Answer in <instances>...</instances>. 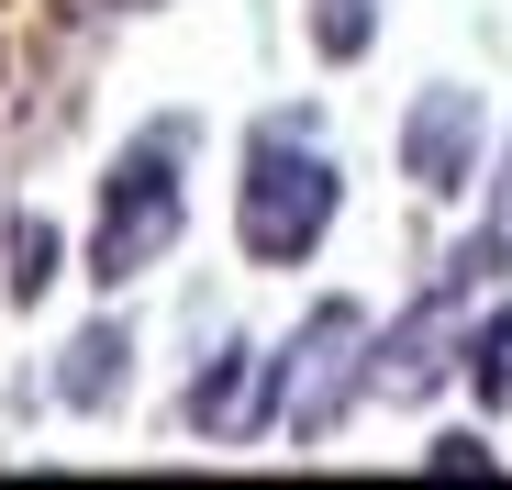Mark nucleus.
I'll use <instances>...</instances> for the list:
<instances>
[{
  "label": "nucleus",
  "mask_w": 512,
  "mask_h": 490,
  "mask_svg": "<svg viewBox=\"0 0 512 490\" xmlns=\"http://www.w3.org/2000/svg\"><path fill=\"white\" fill-rule=\"evenodd\" d=\"M334 212H346L334 145L301 112H268V123L245 134V168H234V245H245L256 268H301V257H323Z\"/></svg>",
  "instance_id": "1"
},
{
  "label": "nucleus",
  "mask_w": 512,
  "mask_h": 490,
  "mask_svg": "<svg viewBox=\"0 0 512 490\" xmlns=\"http://www.w3.org/2000/svg\"><path fill=\"white\" fill-rule=\"evenodd\" d=\"M190 123H156V134H134L123 156H112V179H101V223H90V279L101 290H123V279H145L167 245H179V223H190Z\"/></svg>",
  "instance_id": "2"
},
{
  "label": "nucleus",
  "mask_w": 512,
  "mask_h": 490,
  "mask_svg": "<svg viewBox=\"0 0 512 490\" xmlns=\"http://www.w3.org/2000/svg\"><path fill=\"white\" fill-rule=\"evenodd\" d=\"M368 312L357 301H323V312H301V335L268 357V424L279 435H301V446H323L334 424L368 401Z\"/></svg>",
  "instance_id": "3"
},
{
  "label": "nucleus",
  "mask_w": 512,
  "mask_h": 490,
  "mask_svg": "<svg viewBox=\"0 0 512 490\" xmlns=\"http://www.w3.org/2000/svg\"><path fill=\"white\" fill-rule=\"evenodd\" d=\"M479 156H490V112H479V90H457V78L412 90V112H401V179H412L423 201L479 190Z\"/></svg>",
  "instance_id": "4"
},
{
  "label": "nucleus",
  "mask_w": 512,
  "mask_h": 490,
  "mask_svg": "<svg viewBox=\"0 0 512 490\" xmlns=\"http://www.w3.org/2000/svg\"><path fill=\"white\" fill-rule=\"evenodd\" d=\"M457 279H435V290H423L401 323H390V335L368 346V401H423V390H435L446 368H457Z\"/></svg>",
  "instance_id": "5"
},
{
  "label": "nucleus",
  "mask_w": 512,
  "mask_h": 490,
  "mask_svg": "<svg viewBox=\"0 0 512 490\" xmlns=\"http://www.w3.org/2000/svg\"><path fill=\"white\" fill-rule=\"evenodd\" d=\"M179 424H190L201 446L256 435V424H268V357H256V346H212V368H201L190 401H179Z\"/></svg>",
  "instance_id": "6"
},
{
  "label": "nucleus",
  "mask_w": 512,
  "mask_h": 490,
  "mask_svg": "<svg viewBox=\"0 0 512 490\" xmlns=\"http://www.w3.org/2000/svg\"><path fill=\"white\" fill-rule=\"evenodd\" d=\"M123 390H134V323H78L56 357V401L67 413H112Z\"/></svg>",
  "instance_id": "7"
},
{
  "label": "nucleus",
  "mask_w": 512,
  "mask_h": 490,
  "mask_svg": "<svg viewBox=\"0 0 512 490\" xmlns=\"http://www.w3.org/2000/svg\"><path fill=\"white\" fill-rule=\"evenodd\" d=\"M0 257H12V268H0V290L34 312V301L56 290V268H67V245H56V223H45V212H12V223H0Z\"/></svg>",
  "instance_id": "8"
},
{
  "label": "nucleus",
  "mask_w": 512,
  "mask_h": 490,
  "mask_svg": "<svg viewBox=\"0 0 512 490\" xmlns=\"http://www.w3.org/2000/svg\"><path fill=\"white\" fill-rule=\"evenodd\" d=\"M457 379L479 390V413H512V301L479 312L468 335H457Z\"/></svg>",
  "instance_id": "9"
},
{
  "label": "nucleus",
  "mask_w": 512,
  "mask_h": 490,
  "mask_svg": "<svg viewBox=\"0 0 512 490\" xmlns=\"http://www.w3.org/2000/svg\"><path fill=\"white\" fill-rule=\"evenodd\" d=\"M368 34H379V0H312V45L346 67V56H368Z\"/></svg>",
  "instance_id": "10"
},
{
  "label": "nucleus",
  "mask_w": 512,
  "mask_h": 490,
  "mask_svg": "<svg viewBox=\"0 0 512 490\" xmlns=\"http://www.w3.org/2000/svg\"><path fill=\"white\" fill-rule=\"evenodd\" d=\"M423 468H435V479H490L501 446H490V435H435V446H423Z\"/></svg>",
  "instance_id": "11"
},
{
  "label": "nucleus",
  "mask_w": 512,
  "mask_h": 490,
  "mask_svg": "<svg viewBox=\"0 0 512 490\" xmlns=\"http://www.w3.org/2000/svg\"><path fill=\"white\" fill-rule=\"evenodd\" d=\"M490 223L512 234V134H501V190H490Z\"/></svg>",
  "instance_id": "12"
},
{
  "label": "nucleus",
  "mask_w": 512,
  "mask_h": 490,
  "mask_svg": "<svg viewBox=\"0 0 512 490\" xmlns=\"http://www.w3.org/2000/svg\"><path fill=\"white\" fill-rule=\"evenodd\" d=\"M123 12H156V0H123Z\"/></svg>",
  "instance_id": "13"
}]
</instances>
